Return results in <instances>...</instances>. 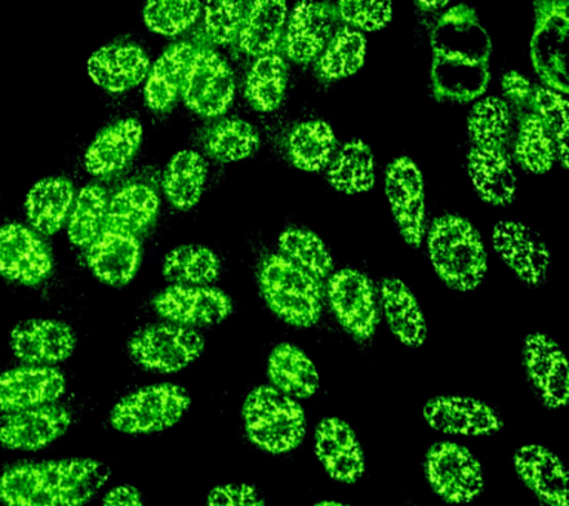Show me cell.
<instances>
[{"mask_svg": "<svg viewBox=\"0 0 569 506\" xmlns=\"http://www.w3.org/2000/svg\"><path fill=\"white\" fill-rule=\"evenodd\" d=\"M109 198L104 186L88 184L76 194L67 220V234L78 247H89L93 240L106 229Z\"/></svg>", "mask_w": 569, "mask_h": 506, "instance_id": "39", "label": "cell"}, {"mask_svg": "<svg viewBox=\"0 0 569 506\" xmlns=\"http://www.w3.org/2000/svg\"><path fill=\"white\" fill-rule=\"evenodd\" d=\"M181 97L186 105L202 118L224 114L234 98L233 71L212 49H196Z\"/></svg>", "mask_w": 569, "mask_h": 506, "instance_id": "9", "label": "cell"}, {"mask_svg": "<svg viewBox=\"0 0 569 506\" xmlns=\"http://www.w3.org/2000/svg\"><path fill=\"white\" fill-rule=\"evenodd\" d=\"M502 92L511 104L518 109H532L533 88L523 74L518 71H509L502 75L501 80Z\"/></svg>", "mask_w": 569, "mask_h": 506, "instance_id": "50", "label": "cell"}, {"mask_svg": "<svg viewBox=\"0 0 569 506\" xmlns=\"http://www.w3.org/2000/svg\"><path fill=\"white\" fill-rule=\"evenodd\" d=\"M425 474L431 490L447 504H470L483 492L482 465L458 443H435L426 453Z\"/></svg>", "mask_w": 569, "mask_h": 506, "instance_id": "8", "label": "cell"}, {"mask_svg": "<svg viewBox=\"0 0 569 506\" xmlns=\"http://www.w3.org/2000/svg\"><path fill=\"white\" fill-rule=\"evenodd\" d=\"M196 48L193 43L180 42L172 44L150 67L146 79L144 95L147 105L153 111L171 109L181 95L187 70Z\"/></svg>", "mask_w": 569, "mask_h": 506, "instance_id": "29", "label": "cell"}, {"mask_svg": "<svg viewBox=\"0 0 569 506\" xmlns=\"http://www.w3.org/2000/svg\"><path fill=\"white\" fill-rule=\"evenodd\" d=\"M190 404L189 393L180 385L142 386L114 404L110 425L129 435L162 433L182 419Z\"/></svg>", "mask_w": 569, "mask_h": 506, "instance_id": "6", "label": "cell"}, {"mask_svg": "<svg viewBox=\"0 0 569 506\" xmlns=\"http://www.w3.org/2000/svg\"><path fill=\"white\" fill-rule=\"evenodd\" d=\"M141 141L142 126L138 120H119L93 138L84 153V168L100 180L119 175L132 163Z\"/></svg>", "mask_w": 569, "mask_h": 506, "instance_id": "25", "label": "cell"}, {"mask_svg": "<svg viewBox=\"0 0 569 506\" xmlns=\"http://www.w3.org/2000/svg\"><path fill=\"white\" fill-rule=\"evenodd\" d=\"M475 146L505 150L511 129V115L506 101L497 97L476 102L467 120Z\"/></svg>", "mask_w": 569, "mask_h": 506, "instance_id": "43", "label": "cell"}, {"mask_svg": "<svg viewBox=\"0 0 569 506\" xmlns=\"http://www.w3.org/2000/svg\"><path fill=\"white\" fill-rule=\"evenodd\" d=\"M316 456L336 482L353 484L363 477L367 464L358 435L340 417H325L315 431Z\"/></svg>", "mask_w": 569, "mask_h": 506, "instance_id": "21", "label": "cell"}, {"mask_svg": "<svg viewBox=\"0 0 569 506\" xmlns=\"http://www.w3.org/2000/svg\"><path fill=\"white\" fill-rule=\"evenodd\" d=\"M67 381L53 366H24L11 368L0 375V412L57 403L66 393Z\"/></svg>", "mask_w": 569, "mask_h": 506, "instance_id": "22", "label": "cell"}, {"mask_svg": "<svg viewBox=\"0 0 569 506\" xmlns=\"http://www.w3.org/2000/svg\"><path fill=\"white\" fill-rule=\"evenodd\" d=\"M386 195L405 242L420 247L426 235L425 178L411 159L399 158L389 164Z\"/></svg>", "mask_w": 569, "mask_h": 506, "instance_id": "11", "label": "cell"}, {"mask_svg": "<svg viewBox=\"0 0 569 506\" xmlns=\"http://www.w3.org/2000/svg\"><path fill=\"white\" fill-rule=\"evenodd\" d=\"M515 155L520 166L536 175L549 172L553 168L558 159L556 144L537 114L529 113L520 122Z\"/></svg>", "mask_w": 569, "mask_h": 506, "instance_id": "44", "label": "cell"}, {"mask_svg": "<svg viewBox=\"0 0 569 506\" xmlns=\"http://www.w3.org/2000/svg\"><path fill=\"white\" fill-rule=\"evenodd\" d=\"M427 247L436 274L453 291H475L483 282L488 255L478 230L465 217L445 215L436 220Z\"/></svg>", "mask_w": 569, "mask_h": 506, "instance_id": "3", "label": "cell"}, {"mask_svg": "<svg viewBox=\"0 0 569 506\" xmlns=\"http://www.w3.org/2000/svg\"><path fill=\"white\" fill-rule=\"evenodd\" d=\"M287 0H248L238 43L251 57L273 53L283 40Z\"/></svg>", "mask_w": 569, "mask_h": 506, "instance_id": "27", "label": "cell"}, {"mask_svg": "<svg viewBox=\"0 0 569 506\" xmlns=\"http://www.w3.org/2000/svg\"><path fill=\"white\" fill-rule=\"evenodd\" d=\"M532 111L545 123L556 144V155L568 168V101L563 93L547 87L533 88Z\"/></svg>", "mask_w": 569, "mask_h": 506, "instance_id": "46", "label": "cell"}, {"mask_svg": "<svg viewBox=\"0 0 569 506\" xmlns=\"http://www.w3.org/2000/svg\"><path fill=\"white\" fill-rule=\"evenodd\" d=\"M492 246L523 283L538 286L545 282L550 252L545 240L531 226L515 221L498 222L492 231Z\"/></svg>", "mask_w": 569, "mask_h": 506, "instance_id": "17", "label": "cell"}, {"mask_svg": "<svg viewBox=\"0 0 569 506\" xmlns=\"http://www.w3.org/2000/svg\"><path fill=\"white\" fill-rule=\"evenodd\" d=\"M467 168L471 184L485 202L502 206L515 199L516 175L505 150L473 146Z\"/></svg>", "mask_w": 569, "mask_h": 506, "instance_id": "30", "label": "cell"}, {"mask_svg": "<svg viewBox=\"0 0 569 506\" xmlns=\"http://www.w3.org/2000/svg\"><path fill=\"white\" fill-rule=\"evenodd\" d=\"M109 478V466L91 457L20 462L0 474V504L84 506Z\"/></svg>", "mask_w": 569, "mask_h": 506, "instance_id": "2", "label": "cell"}, {"mask_svg": "<svg viewBox=\"0 0 569 506\" xmlns=\"http://www.w3.org/2000/svg\"><path fill=\"white\" fill-rule=\"evenodd\" d=\"M260 146L257 129L242 119H224L213 124L204 136V150L221 163L251 158Z\"/></svg>", "mask_w": 569, "mask_h": 506, "instance_id": "41", "label": "cell"}, {"mask_svg": "<svg viewBox=\"0 0 569 506\" xmlns=\"http://www.w3.org/2000/svg\"><path fill=\"white\" fill-rule=\"evenodd\" d=\"M53 256L42 235L29 226H0V274L9 282L38 286L51 275Z\"/></svg>", "mask_w": 569, "mask_h": 506, "instance_id": "13", "label": "cell"}, {"mask_svg": "<svg viewBox=\"0 0 569 506\" xmlns=\"http://www.w3.org/2000/svg\"><path fill=\"white\" fill-rule=\"evenodd\" d=\"M128 350L133 362L146 371L176 373L202 355L204 340L194 328L168 322L133 333Z\"/></svg>", "mask_w": 569, "mask_h": 506, "instance_id": "7", "label": "cell"}, {"mask_svg": "<svg viewBox=\"0 0 569 506\" xmlns=\"http://www.w3.org/2000/svg\"><path fill=\"white\" fill-rule=\"evenodd\" d=\"M287 145L293 166L306 172H318L331 162L337 145L336 133L327 122L310 120L292 129Z\"/></svg>", "mask_w": 569, "mask_h": 506, "instance_id": "37", "label": "cell"}, {"mask_svg": "<svg viewBox=\"0 0 569 506\" xmlns=\"http://www.w3.org/2000/svg\"><path fill=\"white\" fill-rule=\"evenodd\" d=\"M520 482L547 506H568V475L562 461L541 444H527L513 455Z\"/></svg>", "mask_w": 569, "mask_h": 506, "instance_id": "23", "label": "cell"}, {"mask_svg": "<svg viewBox=\"0 0 569 506\" xmlns=\"http://www.w3.org/2000/svg\"><path fill=\"white\" fill-rule=\"evenodd\" d=\"M207 506H266V500L251 484H222L209 492Z\"/></svg>", "mask_w": 569, "mask_h": 506, "instance_id": "49", "label": "cell"}, {"mask_svg": "<svg viewBox=\"0 0 569 506\" xmlns=\"http://www.w3.org/2000/svg\"><path fill=\"white\" fill-rule=\"evenodd\" d=\"M207 162L196 151L184 150L173 155L163 172V191L178 211H190L202 198L207 182Z\"/></svg>", "mask_w": 569, "mask_h": 506, "instance_id": "34", "label": "cell"}, {"mask_svg": "<svg viewBox=\"0 0 569 506\" xmlns=\"http://www.w3.org/2000/svg\"><path fill=\"white\" fill-rule=\"evenodd\" d=\"M381 306L391 333L403 345L418 348L426 342L427 324L411 289L396 277L381 282Z\"/></svg>", "mask_w": 569, "mask_h": 506, "instance_id": "31", "label": "cell"}, {"mask_svg": "<svg viewBox=\"0 0 569 506\" xmlns=\"http://www.w3.org/2000/svg\"><path fill=\"white\" fill-rule=\"evenodd\" d=\"M338 20L332 4L302 0L292 9L284 27V55L297 64L315 61L336 34Z\"/></svg>", "mask_w": 569, "mask_h": 506, "instance_id": "16", "label": "cell"}, {"mask_svg": "<svg viewBox=\"0 0 569 506\" xmlns=\"http://www.w3.org/2000/svg\"><path fill=\"white\" fill-rule=\"evenodd\" d=\"M153 308L169 323L194 328L224 322L233 302L216 287L172 284L154 296Z\"/></svg>", "mask_w": 569, "mask_h": 506, "instance_id": "15", "label": "cell"}, {"mask_svg": "<svg viewBox=\"0 0 569 506\" xmlns=\"http://www.w3.org/2000/svg\"><path fill=\"white\" fill-rule=\"evenodd\" d=\"M74 186L67 178H43L31 186L26 198V216L40 235H53L67 224L73 206Z\"/></svg>", "mask_w": 569, "mask_h": 506, "instance_id": "28", "label": "cell"}, {"mask_svg": "<svg viewBox=\"0 0 569 506\" xmlns=\"http://www.w3.org/2000/svg\"><path fill=\"white\" fill-rule=\"evenodd\" d=\"M220 271L217 253L199 244L172 249L162 265L163 277L178 286H209L216 282Z\"/></svg>", "mask_w": 569, "mask_h": 506, "instance_id": "36", "label": "cell"}, {"mask_svg": "<svg viewBox=\"0 0 569 506\" xmlns=\"http://www.w3.org/2000/svg\"><path fill=\"white\" fill-rule=\"evenodd\" d=\"M247 0H207L203 7V29L216 44H230L238 40Z\"/></svg>", "mask_w": 569, "mask_h": 506, "instance_id": "47", "label": "cell"}, {"mask_svg": "<svg viewBox=\"0 0 569 506\" xmlns=\"http://www.w3.org/2000/svg\"><path fill=\"white\" fill-rule=\"evenodd\" d=\"M76 333L60 320H26L12 328L9 345L13 355L24 364L56 366L66 362L76 350Z\"/></svg>", "mask_w": 569, "mask_h": 506, "instance_id": "20", "label": "cell"}, {"mask_svg": "<svg viewBox=\"0 0 569 506\" xmlns=\"http://www.w3.org/2000/svg\"><path fill=\"white\" fill-rule=\"evenodd\" d=\"M288 64L279 53L258 57L248 71L244 95L261 113L278 110L287 95Z\"/></svg>", "mask_w": 569, "mask_h": 506, "instance_id": "35", "label": "cell"}, {"mask_svg": "<svg viewBox=\"0 0 569 506\" xmlns=\"http://www.w3.org/2000/svg\"><path fill=\"white\" fill-rule=\"evenodd\" d=\"M451 0H416L418 7L422 9H440L447 7Z\"/></svg>", "mask_w": 569, "mask_h": 506, "instance_id": "52", "label": "cell"}, {"mask_svg": "<svg viewBox=\"0 0 569 506\" xmlns=\"http://www.w3.org/2000/svg\"><path fill=\"white\" fill-rule=\"evenodd\" d=\"M313 506H350V505L341 504V502H337V500H322V502H318V504H315Z\"/></svg>", "mask_w": 569, "mask_h": 506, "instance_id": "53", "label": "cell"}, {"mask_svg": "<svg viewBox=\"0 0 569 506\" xmlns=\"http://www.w3.org/2000/svg\"><path fill=\"white\" fill-rule=\"evenodd\" d=\"M435 95L467 102L482 95L489 82L491 40L473 9L460 4L445 13L431 34Z\"/></svg>", "mask_w": 569, "mask_h": 506, "instance_id": "1", "label": "cell"}, {"mask_svg": "<svg viewBox=\"0 0 569 506\" xmlns=\"http://www.w3.org/2000/svg\"><path fill=\"white\" fill-rule=\"evenodd\" d=\"M280 255L322 283L331 275L333 260L327 244L309 230L288 229L279 237Z\"/></svg>", "mask_w": 569, "mask_h": 506, "instance_id": "42", "label": "cell"}, {"mask_svg": "<svg viewBox=\"0 0 569 506\" xmlns=\"http://www.w3.org/2000/svg\"><path fill=\"white\" fill-rule=\"evenodd\" d=\"M149 71V55L144 49L131 43L107 44L88 60L89 78L111 93L131 91L144 82Z\"/></svg>", "mask_w": 569, "mask_h": 506, "instance_id": "24", "label": "cell"}, {"mask_svg": "<svg viewBox=\"0 0 569 506\" xmlns=\"http://www.w3.org/2000/svg\"><path fill=\"white\" fill-rule=\"evenodd\" d=\"M158 193L146 184H129L116 191L107 206V229L137 235L144 233L158 217Z\"/></svg>", "mask_w": 569, "mask_h": 506, "instance_id": "33", "label": "cell"}, {"mask_svg": "<svg viewBox=\"0 0 569 506\" xmlns=\"http://www.w3.org/2000/svg\"><path fill=\"white\" fill-rule=\"evenodd\" d=\"M101 506H146L140 490L133 486L111 488L102 499Z\"/></svg>", "mask_w": 569, "mask_h": 506, "instance_id": "51", "label": "cell"}, {"mask_svg": "<svg viewBox=\"0 0 569 506\" xmlns=\"http://www.w3.org/2000/svg\"><path fill=\"white\" fill-rule=\"evenodd\" d=\"M71 413L58 403L7 412L0 416V446L33 452L49 446L69 431Z\"/></svg>", "mask_w": 569, "mask_h": 506, "instance_id": "14", "label": "cell"}, {"mask_svg": "<svg viewBox=\"0 0 569 506\" xmlns=\"http://www.w3.org/2000/svg\"><path fill=\"white\" fill-rule=\"evenodd\" d=\"M200 13V0H147L142 17L153 33L176 38L189 30Z\"/></svg>", "mask_w": 569, "mask_h": 506, "instance_id": "45", "label": "cell"}, {"mask_svg": "<svg viewBox=\"0 0 569 506\" xmlns=\"http://www.w3.org/2000/svg\"><path fill=\"white\" fill-rule=\"evenodd\" d=\"M367 39L359 30L340 27L318 58V74L323 80L349 78L363 65Z\"/></svg>", "mask_w": 569, "mask_h": 506, "instance_id": "40", "label": "cell"}, {"mask_svg": "<svg viewBox=\"0 0 569 506\" xmlns=\"http://www.w3.org/2000/svg\"><path fill=\"white\" fill-rule=\"evenodd\" d=\"M523 362L528 380L542 404L553 411L567 406L568 363L558 342L545 333H532L525 340Z\"/></svg>", "mask_w": 569, "mask_h": 506, "instance_id": "19", "label": "cell"}, {"mask_svg": "<svg viewBox=\"0 0 569 506\" xmlns=\"http://www.w3.org/2000/svg\"><path fill=\"white\" fill-rule=\"evenodd\" d=\"M531 40L532 64L547 88L568 92L565 40L568 34L567 0H538Z\"/></svg>", "mask_w": 569, "mask_h": 506, "instance_id": "10", "label": "cell"}, {"mask_svg": "<svg viewBox=\"0 0 569 506\" xmlns=\"http://www.w3.org/2000/svg\"><path fill=\"white\" fill-rule=\"evenodd\" d=\"M258 284L266 304L283 322L296 327H311L319 322L322 283L280 253L261 261Z\"/></svg>", "mask_w": 569, "mask_h": 506, "instance_id": "5", "label": "cell"}, {"mask_svg": "<svg viewBox=\"0 0 569 506\" xmlns=\"http://www.w3.org/2000/svg\"><path fill=\"white\" fill-rule=\"evenodd\" d=\"M87 249L89 269L102 283L124 286L136 275L141 260L137 235L106 226Z\"/></svg>", "mask_w": 569, "mask_h": 506, "instance_id": "26", "label": "cell"}, {"mask_svg": "<svg viewBox=\"0 0 569 506\" xmlns=\"http://www.w3.org/2000/svg\"><path fill=\"white\" fill-rule=\"evenodd\" d=\"M244 433L271 455L297 448L306 437V413L296 398L271 385L253 388L242 407Z\"/></svg>", "mask_w": 569, "mask_h": 506, "instance_id": "4", "label": "cell"}, {"mask_svg": "<svg viewBox=\"0 0 569 506\" xmlns=\"http://www.w3.org/2000/svg\"><path fill=\"white\" fill-rule=\"evenodd\" d=\"M422 416L430 428L448 435L480 437L500 433L505 422L496 408L466 395H440L422 407Z\"/></svg>", "mask_w": 569, "mask_h": 506, "instance_id": "18", "label": "cell"}, {"mask_svg": "<svg viewBox=\"0 0 569 506\" xmlns=\"http://www.w3.org/2000/svg\"><path fill=\"white\" fill-rule=\"evenodd\" d=\"M329 184L345 194H359L376 184V162L372 150L363 141L342 145L328 171Z\"/></svg>", "mask_w": 569, "mask_h": 506, "instance_id": "38", "label": "cell"}, {"mask_svg": "<svg viewBox=\"0 0 569 506\" xmlns=\"http://www.w3.org/2000/svg\"><path fill=\"white\" fill-rule=\"evenodd\" d=\"M267 375L273 388L296 399L313 397L320 386L315 363L292 344H280L271 351Z\"/></svg>", "mask_w": 569, "mask_h": 506, "instance_id": "32", "label": "cell"}, {"mask_svg": "<svg viewBox=\"0 0 569 506\" xmlns=\"http://www.w3.org/2000/svg\"><path fill=\"white\" fill-rule=\"evenodd\" d=\"M329 304L338 322L359 341L373 336L378 324L376 289L371 280L358 270L333 273L328 282Z\"/></svg>", "mask_w": 569, "mask_h": 506, "instance_id": "12", "label": "cell"}, {"mask_svg": "<svg viewBox=\"0 0 569 506\" xmlns=\"http://www.w3.org/2000/svg\"><path fill=\"white\" fill-rule=\"evenodd\" d=\"M337 12L351 29L378 31L389 24L393 4L391 0H338Z\"/></svg>", "mask_w": 569, "mask_h": 506, "instance_id": "48", "label": "cell"}]
</instances>
